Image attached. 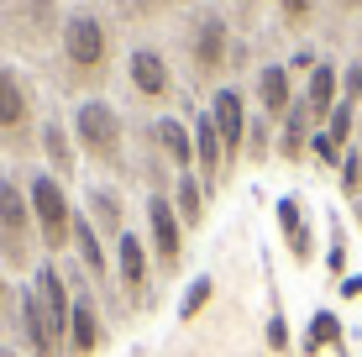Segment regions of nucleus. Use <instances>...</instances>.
<instances>
[{
  "label": "nucleus",
  "instance_id": "obj_1",
  "mask_svg": "<svg viewBox=\"0 0 362 357\" xmlns=\"http://www.w3.org/2000/svg\"><path fill=\"white\" fill-rule=\"evenodd\" d=\"M58 69H64L69 90H105L110 69H116L110 21L95 16V11H69L64 32H58Z\"/></svg>",
  "mask_w": 362,
  "mask_h": 357
},
{
  "label": "nucleus",
  "instance_id": "obj_2",
  "mask_svg": "<svg viewBox=\"0 0 362 357\" xmlns=\"http://www.w3.org/2000/svg\"><path fill=\"white\" fill-rule=\"evenodd\" d=\"M69 131H74V147H79L95 168L127 179V121H121V110L110 105V100H100V95L74 100Z\"/></svg>",
  "mask_w": 362,
  "mask_h": 357
},
{
  "label": "nucleus",
  "instance_id": "obj_3",
  "mask_svg": "<svg viewBox=\"0 0 362 357\" xmlns=\"http://www.w3.org/2000/svg\"><path fill=\"white\" fill-rule=\"evenodd\" d=\"M27 205H32V226H37V242H42L47 257H64L69 242H74V200H69V184L53 179L47 168H32L27 174Z\"/></svg>",
  "mask_w": 362,
  "mask_h": 357
},
{
  "label": "nucleus",
  "instance_id": "obj_4",
  "mask_svg": "<svg viewBox=\"0 0 362 357\" xmlns=\"http://www.w3.org/2000/svg\"><path fill=\"white\" fill-rule=\"evenodd\" d=\"M32 263H37V226H32L27 184L16 174H0V268L32 274Z\"/></svg>",
  "mask_w": 362,
  "mask_h": 357
},
{
  "label": "nucleus",
  "instance_id": "obj_5",
  "mask_svg": "<svg viewBox=\"0 0 362 357\" xmlns=\"http://www.w3.org/2000/svg\"><path fill=\"white\" fill-rule=\"evenodd\" d=\"M37 105H32V84L21 69L0 64V153L11 158H32L37 153Z\"/></svg>",
  "mask_w": 362,
  "mask_h": 357
},
{
  "label": "nucleus",
  "instance_id": "obj_6",
  "mask_svg": "<svg viewBox=\"0 0 362 357\" xmlns=\"http://www.w3.org/2000/svg\"><path fill=\"white\" fill-rule=\"evenodd\" d=\"M147 252H153V268H158V279H179L184 274V221L173 216V200H168V189H153L147 194Z\"/></svg>",
  "mask_w": 362,
  "mask_h": 357
},
{
  "label": "nucleus",
  "instance_id": "obj_7",
  "mask_svg": "<svg viewBox=\"0 0 362 357\" xmlns=\"http://www.w3.org/2000/svg\"><path fill=\"white\" fill-rule=\"evenodd\" d=\"M110 263H116V289L132 300V310H136V315H147V310H153V279H158L147 242L136 237V231H127V237L110 247Z\"/></svg>",
  "mask_w": 362,
  "mask_h": 357
},
{
  "label": "nucleus",
  "instance_id": "obj_8",
  "mask_svg": "<svg viewBox=\"0 0 362 357\" xmlns=\"http://www.w3.org/2000/svg\"><path fill=\"white\" fill-rule=\"evenodd\" d=\"M231 32H226V16L221 11H199L194 32H189V74L199 84H216L231 64Z\"/></svg>",
  "mask_w": 362,
  "mask_h": 357
},
{
  "label": "nucleus",
  "instance_id": "obj_9",
  "mask_svg": "<svg viewBox=\"0 0 362 357\" xmlns=\"http://www.w3.org/2000/svg\"><path fill=\"white\" fill-rule=\"evenodd\" d=\"M69 289H74V315H69L64 357H95V352H105L110 331H105V315H100V300H95L90 289H84V274H79V268H74Z\"/></svg>",
  "mask_w": 362,
  "mask_h": 357
},
{
  "label": "nucleus",
  "instance_id": "obj_10",
  "mask_svg": "<svg viewBox=\"0 0 362 357\" xmlns=\"http://www.w3.org/2000/svg\"><path fill=\"white\" fill-rule=\"evenodd\" d=\"M210 116H216V131H221V153H226V179L236 174V163L247 158V100L242 90H216L210 100Z\"/></svg>",
  "mask_w": 362,
  "mask_h": 357
},
{
  "label": "nucleus",
  "instance_id": "obj_11",
  "mask_svg": "<svg viewBox=\"0 0 362 357\" xmlns=\"http://www.w3.org/2000/svg\"><path fill=\"white\" fill-rule=\"evenodd\" d=\"M127 84H132V95L136 100H147V105H163L173 100V69H168V58L158 53V47H132V58H127Z\"/></svg>",
  "mask_w": 362,
  "mask_h": 357
},
{
  "label": "nucleus",
  "instance_id": "obj_12",
  "mask_svg": "<svg viewBox=\"0 0 362 357\" xmlns=\"http://www.w3.org/2000/svg\"><path fill=\"white\" fill-rule=\"evenodd\" d=\"M6 27L21 47H42L47 37L64 32V16H58V0H11L6 6Z\"/></svg>",
  "mask_w": 362,
  "mask_h": 357
},
{
  "label": "nucleus",
  "instance_id": "obj_13",
  "mask_svg": "<svg viewBox=\"0 0 362 357\" xmlns=\"http://www.w3.org/2000/svg\"><path fill=\"white\" fill-rule=\"evenodd\" d=\"M32 289H37V300H42V315H47V331H53L58 352H64V341H69V315H74V289H69V279L58 274V263H37Z\"/></svg>",
  "mask_w": 362,
  "mask_h": 357
},
{
  "label": "nucleus",
  "instance_id": "obj_14",
  "mask_svg": "<svg viewBox=\"0 0 362 357\" xmlns=\"http://www.w3.org/2000/svg\"><path fill=\"white\" fill-rule=\"evenodd\" d=\"M189 131H194V174L205 184L210 194L226 184V153H221V131H216V116H210L205 105L189 116Z\"/></svg>",
  "mask_w": 362,
  "mask_h": 357
},
{
  "label": "nucleus",
  "instance_id": "obj_15",
  "mask_svg": "<svg viewBox=\"0 0 362 357\" xmlns=\"http://www.w3.org/2000/svg\"><path fill=\"white\" fill-rule=\"evenodd\" d=\"M257 116H268L273 127H284V116L294 110V100H299V90H294V74H289V64H263L257 69Z\"/></svg>",
  "mask_w": 362,
  "mask_h": 357
},
{
  "label": "nucleus",
  "instance_id": "obj_16",
  "mask_svg": "<svg viewBox=\"0 0 362 357\" xmlns=\"http://www.w3.org/2000/svg\"><path fill=\"white\" fill-rule=\"evenodd\" d=\"M84 216H90V226L105 237V247H116L121 237H127V200H121V189H110V184H90L84 189Z\"/></svg>",
  "mask_w": 362,
  "mask_h": 357
},
{
  "label": "nucleus",
  "instance_id": "obj_17",
  "mask_svg": "<svg viewBox=\"0 0 362 357\" xmlns=\"http://www.w3.org/2000/svg\"><path fill=\"white\" fill-rule=\"evenodd\" d=\"M147 142H153V153L168 158V174H173V179H179V174H194V131L184 127L179 116L153 121V127H147Z\"/></svg>",
  "mask_w": 362,
  "mask_h": 357
},
{
  "label": "nucleus",
  "instance_id": "obj_18",
  "mask_svg": "<svg viewBox=\"0 0 362 357\" xmlns=\"http://www.w3.org/2000/svg\"><path fill=\"white\" fill-rule=\"evenodd\" d=\"M37 153L47 158V174L53 179H64V184H74L79 179V147H74V131L64 127V121H42V131H37Z\"/></svg>",
  "mask_w": 362,
  "mask_h": 357
},
{
  "label": "nucleus",
  "instance_id": "obj_19",
  "mask_svg": "<svg viewBox=\"0 0 362 357\" xmlns=\"http://www.w3.org/2000/svg\"><path fill=\"white\" fill-rule=\"evenodd\" d=\"M299 100H305V110H310V121H315V131L331 121V110L341 105V69L336 64H320L315 74H310V84L299 90Z\"/></svg>",
  "mask_w": 362,
  "mask_h": 357
},
{
  "label": "nucleus",
  "instance_id": "obj_20",
  "mask_svg": "<svg viewBox=\"0 0 362 357\" xmlns=\"http://www.w3.org/2000/svg\"><path fill=\"white\" fill-rule=\"evenodd\" d=\"M279 231H284V242H289V257L305 268L310 257H315V231H310V221H305L299 194H284L279 200Z\"/></svg>",
  "mask_w": 362,
  "mask_h": 357
},
{
  "label": "nucleus",
  "instance_id": "obj_21",
  "mask_svg": "<svg viewBox=\"0 0 362 357\" xmlns=\"http://www.w3.org/2000/svg\"><path fill=\"white\" fill-rule=\"evenodd\" d=\"M173 200V216L184 221V231H205V211H210V189L199 184V174H179L168 189Z\"/></svg>",
  "mask_w": 362,
  "mask_h": 357
},
{
  "label": "nucleus",
  "instance_id": "obj_22",
  "mask_svg": "<svg viewBox=\"0 0 362 357\" xmlns=\"http://www.w3.org/2000/svg\"><path fill=\"white\" fill-rule=\"evenodd\" d=\"M310 137H315V121H310L305 100H294V110L284 116V127H279V147H273V153H279L284 163H299V158L310 153Z\"/></svg>",
  "mask_w": 362,
  "mask_h": 357
},
{
  "label": "nucleus",
  "instance_id": "obj_23",
  "mask_svg": "<svg viewBox=\"0 0 362 357\" xmlns=\"http://www.w3.org/2000/svg\"><path fill=\"white\" fill-rule=\"evenodd\" d=\"M326 347H341V315L336 310H315L305 326V341H299V357H320Z\"/></svg>",
  "mask_w": 362,
  "mask_h": 357
},
{
  "label": "nucleus",
  "instance_id": "obj_24",
  "mask_svg": "<svg viewBox=\"0 0 362 357\" xmlns=\"http://www.w3.org/2000/svg\"><path fill=\"white\" fill-rule=\"evenodd\" d=\"M210 300H216V279H210V274H194L189 289H184V300H179V321H184V326L199 321V310H205Z\"/></svg>",
  "mask_w": 362,
  "mask_h": 357
},
{
  "label": "nucleus",
  "instance_id": "obj_25",
  "mask_svg": "<svg viewBox=\"0 0 362 357\" xmlns=\"http://www.w3.org/2000/svg\"><path fill=\"white\" fill-rule=\"evenodd\" d=\"M273 147H279V137H273V121L252 110V116H247V158H252V163H268Z\"/></svg>",
  "mask_w": 362,
  "mask_h": 357
},
{
  "label": "nucleus",
  "instance_id": "obj_26",
  "mask_svg": "<svg viewBox=\"0 0 362 357\" xmlns=\"http://www.w3.org/2000/svg\"><path fill=\"white\" fill-rule=\"evenodd\" d=\"M352 121H357V105H336L331 110V121H326V127H320V131H326V137H331V147H341V153H346V142H352Z\"/></svg>",
  "mask_w": 362,
  "mask_h": 357
},
{
  "label": "nucleus",
  "instance_id": "obj_27",
  "mask_svg": "<svg viewBox=\"0 0 362 357\" xmlns=\"http://www.w3.org/2000/svg\"><path fill=\"white\" fill-rule=\"evenodd\" d=\"M268 352L273 357H289V321H284L279 294H273V305H268Z\"/></svg>",
  "mask_w": 362,
  "mask_h": 357
},
{
  "label": "nucleus",
  "instance_id": "obj_28",
  "mask_svg": "<svg viewBox=\"0 0 362 357\" xmlns=\"http://www.w3.org/2000/svg\"><path fill=\"white\" fill-rule=\"evenodd\" d=\"M341 194L346 200H362V147H346V158H341Z\"/></svg>",
  "mask_w": 362,
  "mask_h": 357
},
{
  "label": "nucleus",
  "instance_id": "obj_29",
  "mask_svg": "<svg viewBox=\"0 0 362 357\" xmlns=\"http://www.w3.org/2000/svg\"><path fill=\"white\" fill-rule=\"evenodd\" d=\"M279 6V16H284V27L299 32V27H310L315 21V0H273Z\"/></svg>",
  "mask_w": 362,
  "mask_h": 357
},
{
  "label": "nucleus",
  "instance_id": "obj_30",
  "mask_svg": "<svg viewBox=\"0 0 362 357\" xmlns=\"http://www.w3.org/2000/svg\"><path fill=\"white\" fill-rule=\"evenodd\" d=\"M121 16H158V11H173L179 0H116Z\"/></svg>",
  "mask_w": 362,
  "mask_h": 357
},
{
  "label": "nucleus",
  "instance_id": "obj_31",
  "mask_svg": "<svg viewBox=\"0 0 362 357\" xmlns=\"http://www.w3.org/2000/svg\"><path fill=\"white\" fill-rule=\"evenodd\" d=\"M326 268L336 279H346V237H341V226H331V252H326Z\"/></svg>",
  "mask_w": 362,
  "mask_h": 357
},
{
  "label": "nucleus",
  "instance_id": "obj_32",
  "mask_svg": "<svg viewBox=\"0 0 362 357\" xmlns=\"http://www.w3.org/2000/svg\"><path fill=\"white\" fill-rule=\"evenodd\" d=\"M341 100L346 105H362V64H346L341 69Z\"/></svg>",
  "mask_w": 362,
  "mask_h": 357
},
{
  "label": "nucleus",
  "instance_id": "obj_33",
  "mask_svg": "<svg viewBox=\"0 0 362 357\" xmlns=\"http://www.w3.org/2000/svg\"><path fill=\"white\" fill-rule=\"evenodd\" d=\"M11 315H16V294H11V274L0 268V331H6Z\"/></svg>",
  "mask_w": 362,
  "mask_h": 357
},
{
  "label": "nucleus",
  "instance_id": "obj_34",
  "mask_svg": "<svg viewBox=\"0 0 362 357\" xmlns=\"http://www.w3.org/2000/svg\"><path fill=\"white\" fill-rule=\"evenodd\" d=\"M294 69H299V74H315V69H320V58L310 53V47H299V53L289 58V74H294Z\"/></svg>",
  "mask_w": 362,
  "mask_h": 357
},
{
  "label": "nucleus",
  "instance_id": "obj_35",
  "mask_svg": "<svg viewBox=\"0 0 362 357\" xmlns=\"http://www.w3.org/2000/svg\"><path fill=\"white\" fill-rule=\"evenodd\" d=\"M341 300H362V279H352V274L341 279Z\"/></svg>",
  "mask_w": 362,
  "mask_h": 357
},
{
  "label": "nucleus",
  "instance_id": "obj_36",
  "mask_svg": "<svg viewBox=\"0 0 362 357\" xmlns=\"http://www.w3.org/2000/svg\"><path fill=\"white\" fill-rule=\"evenodd\" d=\"M336 6H341V11H362V0H336Z\"/></svg>",
  "mask_w": 362,
  "mask_h": 357
},
{
  "label": "nucleus",
  "instance_id": "obj_37",
  "mask_svg": "<svg viewBox=\"0 0 362 357\" xmlns=\"http://www.w3.org/2000/svg\"><path fill=\"white\" fill-rule=\"evenodd\" d=\"M352 221H357V231H362V200H357V205H352Z\"/></svg>",
  "mask_w": 362,
  "mask_h": 357
},
{
  "label": "nucleus",
  "instance_id": "obj_38",
  "mask_svg": "<svg viewBox=\"0 0 362 357\" xmlns=\"http://www.w3.org/2000/svg\"><path fill=\"white\" fill-rule=\"evenodd\" d=\"M0 357H16V352H11V347H6V336H0Z\"/></svg>",
  "mask_w": 362,
  "mask_h": 357
}]
</instances>
